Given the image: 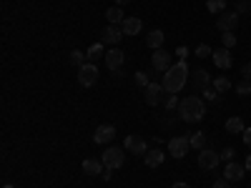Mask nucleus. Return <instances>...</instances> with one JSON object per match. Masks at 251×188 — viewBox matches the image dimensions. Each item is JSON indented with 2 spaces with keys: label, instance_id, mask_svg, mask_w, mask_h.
Here are the masks:
<instances>
[{
  "label": "nucleus",
  "instance_id": "obj_1",
  "mask_svg": "<svg viewBox=\"0 0 251 188\" xmlns=\"http://www.w3.org/2000/svg\"><path fill=\"white\" fill-rule=\"evenodd\" d=\"M178 116H181V120H186V123H199V120H203L206 118V103L194 93V95H186L181 103H178Z\"/></svg>",
  "mask_w": 251,
  "mask_h": 188
},
{
  "label": "nucleus",
  "instance_id": "obj_2",
  "mask_svg": "<svg viewBox=\"0 0 251 188\" xmlns=\"http://www.w3.org/2000/svg\"><path fill=\"white\" fill-rule=\"evenodd\" d=\"M186 83H188V66H186V60H178L176 66H171L166 70L161 86L166 88V93H178Z\"/></svg>",
  "mask_w": 251,
  "mask_h": 188
},
{
  "label": "nucleus",
  "instance_id": "obj_3",
  "mask_svg": "<svg viewBox=\"0 0 251 188\" xmlns=\"http://www.w3.org/2000/svg\"><path fill=\"white\" fill-rule=\"evenodd\" d=\"M100 161H103V165L106 168H121V165L126 163V148H118V145H111V148H106V153L100 156Z\"/></svg>",
  "mask_w": 251,
  "mask_h": 188
},
{
  "label": "nucleus",
  "instance_id": "obj_4",
  "mask_svg": "<svg viewBox=\"0 0 251 188\" xmlns=\"http://www.w3.org/2000/svg\"><path fill=\"white\" fill-rule=\"evenodd\" d=\"M96 80H98V66L96 63H86V66H80L78 68V83L83 88H91V86H96Z\"/></svg>",
  "mask_w": 251,
  "mask_h": 188
},
{
  "label": "nucleus",
  "instance_id": "obj_5",
  "mask_svg": "<svg viewBox=\"0 0 251 188\" xmlns=\"http://www.w3.org/2000/svg\"><path fill=\"white\" fill-rule=\"evenodd\" d=\"M123 38H126V35H123V28H121V25H111V23H108L106 28H103V33H100V43H103V46L116 48Z\"/></svg>",
  "mask_w": 251,
  "mask_h": 188
},
{
  "label": "nucleus",
  "instance_id": "obj_6",
  "mask_svg": "<svg viewBox=\"0 0 251 188\" xmlns=\"http://www.w3.org/2000/svg\"><path fill=\"white\" fill-rule=\"evenodd\" d=\"M188 148H191V141H188V136H174L169 141V153L174 158H186Z\"/></svg>",
  "mask_w": 251,
  "mask_h": 188
},
{
  "label": "nucleus",
  "instance_id": "obj_7",
  "mask_svg": "<svg viewBox=\"0 0 251 188\" xmlns=\"http://www.w3.org/2000/svg\"><path fill=\"white\" fill-rule=\"evenodd\" d=\"M219 161H221V156L216 151H211V148L199 151V168L201 171H214L216 165H219Z\"/></svg>",
  "mask_w": 251,
  "mask_h": 188
},
{
  "label": "nucleus",
  "instance_id": "obj_8",
  "mask_svg": "<svg viewBox=\"0 0 251 188\" xmlns=\"http://www.w3.org/2000/svg\"><path fill=\"white\" fill-rule=\"evenodd\" d=\"M123 148L128 151V153H133V156H146V138L143 136H126V143H123Z\"/></svg>",
  "mask_w": 251,
  "mask_h": 188
},
{
  "label": "nucleus",
  "instance_id": "obj_9",
  "mask_svg": "<svg viewBox=\"0 0 251 188\" xmlns=\"http://www.w3.org/2000/svg\"><path fill=\"white\" fill-rule=\"evenodd\" d=\"M113 138H116V125H111V123H103V125H98L96 133H93V141H96L98 145H108Z\"/></svg>",
  "mask_w": 251,
  "mask_h": 188
},
{
  "label": "nucleus",
  "instance_id": "obj_10",
  "mask_svg": "<svg viewBox=\"0 0 251 188\" xmlns=\"http://www.w3.org/2000/svg\"><path fill=\"white\" fill-rule=\"evenodd\" d=\"M151 66L156 68V70H169L174 63H171V53L169 50H163V48H158V50H153V55H151Z\"/></svg>",
  "mask_w": 251,
  "mask_h": 188
},
{
  "label": "nucleus",
  "instance_id": "obj_11",
  "mask_svg": "<svg viewBox=\"0 0 251 188\" xmlns=\"http://www.w3.org/2000/svg\"><path fill=\"white\" fill-rule=\"evenodd\" d=\"M143 93H146V103H149V106H161L166 88L158 86V83H149V88H143Z\"/></svg>",
  "mask_w": 251,
  "mask_h": 188
},
{
  "label": "nucleus",
  "instance_id": "obj_12",
  "mask_svg": "<svg viewBox=\"0 0 251 188\" xmlns=\"http://www.w3.org/2000/svg\"><path fill=\"white\" fill-rule=\"evenodd\" d=\"M236 23H239V13L234 10V13H221L219 18H216V28L221 30V33H231L234 28H236Z\"/></svg>",
  "mask_w": 251,
  "mask_h": 188
},
{
  "label": "nucleus",
  "instance_id": "obj_13",
  "mask_svg": "<svg viewBox=\"0 0 251 188\" xmlns=\"http://www.w3.org/2000/svg\"><path fill=\"white\" fill-rule=\"evenodd\" d=\"M214 63H216V68H221V70H228V68H231L234 66V58H231V50H228V48H216L214 50Z\"/></svg>",
  "mask_w": 251,
  "mask_h": 188
},
{
  "label": "nucleus",
  "instance_id": "obj_14",
  "mask_svg": "<svg viewBox=\"0 0 251 188\" xmlns=\"http://www.w3.org/2000/svg\"><path fill=\"white\" fill-rule=\"evenodd\" d=\"M123 60H126V53L116 46V48H111L108 53H106V66H108V70H121L123 68Z\"/></svg>",
  "mask_w": 251,
  "mask_h": 188
},
{
  "label": "nucleus",
  "instance_id": "obj_15",
  "mask_svg": "<svg viewBox=\"0 0 251 188\" xmlns=\"http://www.w3.org/2000/svg\"><path fill=\"white\" fill-rule=\"evenodd\" d=\"M191 83H194V93H203L211 86V75H208V70H196L191 75Z\"/></svg>",
  "mask_w": 251,
  "mask_h": 188
},
{
  "label": "nucleus",
  "instance_id": "obj_16",
  "mask_svg": "<svg viewBox=\"0 0 251 188\" xmlns=\"http://www.w3.org/2000/svg\"><path fill=\"white\" fill-rule=\"evenodd\" d=\"M121 28H123V35H138L143 30V23H141V18H136V15H126Z\"/></svg>",
  "mask_w": 251,
  "mask_h": 188
},
{
  "label": "nucleus",
  "instance_id": "obj_17",
  "mask_svg": "<svg viewBox=\"0 0 251 188\" xmlns=\"http://www.w3.org/2000/svg\"><path fill=\"white\" fill-rule=\"evenodd\" d=\"M244 173H246V165H241V163H236V161L226 163V168H224V178H226V181H241Z\"/></svg>",
  "mask_w": 251,
  "mask_h": 188
},
{
  "label": "nucleus",
  "instance_id": "obj_18",
  "mask_svg": "<svg viewBox=\"0 0 251 188\" xmlns=\"http://www.w3.org/2000/svg\"><path fill=\"white\" fill-rule=\"evenodd\" d=\"M103 171H106V165H103L100 158H86L83 161V173L86 176H103Z\"/></svg>",
  "mask_w": 251,
  "mask_h": 188
},
{
  "label": "nucleus",
  "instance_id": "obj_19",
  "mask_svg": "<svg viewBox=\"0 0 251 188\" xmlns=\"http://www.w3.org/2000/svg\"><path fill=\"white\" fill-rule=\"evenodd\" d=\"M163 40H166L163 30H151L149 38H146V46H149L151 50H158V48H163Z\"/></svg>",
  "mask_w": 251,
  "mask_h": 188
},
{
  "label": "nucleus",
  "instance_id": "obj_20",
  "mask_svg": "<svg viewBox=\"0 0 251 188\" xmlns=\"http://www.w3.org/2000/svg\"><path fill=\"white\" fill-rule=\"evenodd\" d=\"M163 153L158 151V148H153V151H146V156H143V161H146V165H149V168H158V165L163 163Z\"/></svg>",
  "mask_w": 251,
  "mask_h": 188
},
{
  "label": "nucleus",
  "instance_id": "obj_21",
  "mask_svg": "<svg viewBox=\"0 0 251 188\" xmlns=\"http://www.w3.org/2000/svg\"><path fill=\"white\" fill-rule=\"evenodd\" d=\"M244 128H246V125H244V120H241L239 116H231V118L226 120V133H231V136L244 133Z\"/></svg>",
  "mask_w": 251,
  "mask_h": 188
},
{
  "label": "nucleus",
  "instance_id": "obj_22",
  "mask_svg": "<svg viewBox=\"0 0 251 188\" xmlns=\"http://www.w3.org/2000/svg\"><path fill=\"white\" fill-rule=\"evenodd\" d=\"M106 18H108V23H111V25H121L123 20H126V15H123V10H121L118 5L108 8V10H106Z\"/></svg>",
  "mask_w": 251,
  "mask_h": 188
},
{
  "label": "nucleus",
  "instance_id": "obj_23",
  "mask_svg": "<svg viewBox=\"0 0 251 188\" xmlns=\"http://www.w3.org/2000/svg\"><path fill=\"white\" fill-rule=\"evenodd\" d=\"M228 5V0H206V10L211 15H221Z\"/></svg>",
  "mask_w": 251,
  "mask_h": 188
},
{
  "label": "nucleus",
  "instance_id": "obj_24",
  "mask_svg": "<svg viewBox=\"0 0 251 188\" xmlns=\"http://www.w3.org/2000/svg\"><path fill=\"white\" fill-rule=\"evenodd\" d=\"M188 141H191V148H196V151H203L206 148V133H201V131L191 133V136H188Z\"/></svg>",
  "mask_w": 251,
  "mask_h": 188
},
{
  "label": "nucleus",
  "instance_id": "obj_25",
  "mask_svg": "<svg viewBox=\"0 0 251 188\" xmlns=\"http://www.w3.org/2000/svg\"><path fill=\"white\" fill-rule=\"evenodd\" d=\"M86 53H88V60H91V63H96L98 58H106V53H103V43H93Z\"/></svg>",
  "mask_w": 251,
  "mask_h": 188
},
{
  "label": "nucleus",
  "instance_id": "obj_26",
  "mask_svg": "<svg viewBox=\"0 0 251 188\" xmlns=\"http://www.w3.org/2000/svg\"><path fill=\"white\" fill-rule=\"evenodd\" d=\"M214 88H216V93H226V91H231V80H228L226 75H216Z\"/></svg>",
  "mask_w": 251,
  "mask_h": 188
},
{
  "label": "nucleus",
  "instance_id": "obj_27",
  "mask_svg": "<svg viewBox=\"0 0 251 188\" xmlns=\"http://www.w3.org/2000/svg\"><path fill=\"white\" fill-rule=\"evenodd\" d=\"M71 63H73V66H86V63H88V53H83V50H73L71 53Z\"/></svg>",
  "mask_w": 251,
  "mask_h": 188
},
{
  "label": "nucleus",
  "instance_id": "obj_28",
  "mask_svg": "<svg viewBox=\"0 0 251 188\" xmlns=\"http://www.w3.org/2000/svg\"><path fill=\"white\" fill-rule=\"evenodd\" d=\"M133 80H136L138 88H149V83H151V78H149V73H146V70H138V73L133 75Z\"/></svg>",
  "mask_w": 251,
  "mask_h": 188
},
{
  "label": "nucleus",
  "instance_id": "obj_29",
  "mask_svg": "<svg viewBox=\"0 0 251 188\" xmlns=\"http://www.w3.org/2000/svg\"><path fill=\"white\" fill-rule=\"evenodd\" d=\"M221 43H224V48H228V50L236 48V35H234V30H231V33H224V35H221Z\"/></svg>",
  "mask_w": 251,
  "mask_h": 188
},
{
  "label": "nucleus",
  "instance_id": "obj_30",
  "mask_svg": "<svg viewBox=\"0 0 251 188\" xmlns=\"http://www.w3.org/2000/svg\"><path fill=\"white\" fill-rule=\"evenodd\" d=\"M236 93L239 95H251V80H241L236 86Z\"/></svg>",
  "mask_w": 251,
  "mask_h": 188
},
{
  "label": "nucleus",
  "instance_id": "obj_31",
  "mask_svg": "<svg viewBox=\"0 0 251 188\" xmlns=\"http://www.w3.org/2000/svg\"><path fill=\"white\" fill-rule=\"evenodd\" d=\"M219 156H221V161H226V163H231V161H234V156H236V151L231 148V145H226V148H224V151H221Z\"/></svg>",
  "mask_w": 251,
  "mask_h": 188
},
{
  "label": "nucleus",
  "instance_id": "obj_32",
  "mask_svg": "<svg viewBox=\"0 0 251 188\" xmlns=\"http://www.w3.org/2000/svg\"><path fill=\"white\" fill-rule=\"evenodd\" d=\"M208 55H214L211 46H206V43H201V46L196 48V58H208Z\"/></svg>",
  "mask_w": 251,
  "mask_h": 188
},
{
  "label": "nucleus",
  "instance_id": "obj_33",
  "mask_svg": "<svg viewBox=\"0 0 251 188\" xmlns=\"http://www.w3.org/2000/svg\"><path fill=\"white\" fill-rule=\"evenodd\" d=\"M178 103H181V100L176 98V93H171L169 98H166V103H163V106H166V111H174V108L178 106Z\"/></svg>",
  "mask_w": 251,
  "mask_h": 188
},
{
  "label": "nucleus",
  "instance_id": "obj_34",
  "mask_svg": "<svg viewBox=\"0 0 251 188\" xmlns=\"http://www.w3.org/2000/svg\"><path fill=\"white\" fill-rule=\"evenodd\" d=\"M201 95H203V98H206L208 103H214V100L219 98V93H216V88H206V91H203Z\"/></svg>",
  "mask_w": 251,
  "mask_h": 188
},
{
  "label": "nucleus",
  "instance_id": "obj_35",
  "mask_svg": "<svg viewBox=\"0 0 251 188\" xmlns=\"http://www.w3.org/2000/svg\"><path fill=\"white\" fill-rule=\"evenodd\" d=\"M251 10V3H249V0H239V3H236V13L241 15V13H249Z\"/></svg>",
  "mask_w": 251,
  "mask_h": 188
},
{
  "label": "nucleus",
  "instance_id": "obj_36",
  "mask_svg": "<svg viewBox=\"0 0 251 188\" xmlns=\"http://www.w3.org/2000/svg\"><path fill=\"white\" fill-rule=\"evenodd\" d=\"M214 188H231V181H226V178H216V181H214Z\"/></svg>",
  "mask_w": 251,
  "mask_h": 188
},
{
  "label": "nucleus",
  "instance_id": "obj_37",
  "mask_svg": "<svg viewBox=\"0 0 251 188\" xmlns=\"http://www.w3.org/2000/svg\"><path fill=\"white\" fill-rule=\"evenodd\" d=\"M241 75H244V80H251V63H246L241 68Z\"/></svg>",
  "mask_w": 251,
  "mask_h": 188
},
{
  "label": "nucleus",
  "instance_id": "obj_38",
  "mask_svg": "<svg viewBox=\"0 0 251 188\" xmlns=\"http://www.w3.org/2000/svg\"><path fill=\"white\" fill-rule=\"evenodd\" d=\"M244 143H246V148H251V128H244Z\"/></svg>",
  "mask_w": 251,
  "mask_h": 188
},
{
  "label": "nucleus",
  "instance_id": "obj_39",
  "mask_svg": "<svg viewBox=\"0 0 251 188\" xmlns=\"http://www.w3.org/2000/svg\"><path fill=\"white\" fill-rule=\"evenodd\" d=\"M176 55H178V60H186V58H188V48H186V46H181Z\"/></svg>",
  "mask_w": 251,
  "mask_h": 188
},
{
  "label": "nucleus",
  "instance_id": "obj_40",
  "mask_svg": "<svg viewBox=\"0 0 251 188\" xmlns=\"http://www.w3.org/2000/svg\"><path fill=\"white\" fill-rule=\"evenodd\" d=\"M111 176H113V168H106V171H103V176H100V178H103V181H111Z\"/></svg>",
  "mask_w": 251,
  "mask_h": 188
},
{
  "label": "nucleus",
  "instance_id": "obj_41",
  "mask_svg": "<svg viewBox=\"0 0 251 188\" xmlns=\"http://www.w3.org/2000/svg\"><path fill=\"white\" fill-rule=\"evenodd\" d=\"M128 3H131V0H116V5H118V8H123V5H128Z\"/></svg>",
  "mask_w": 251,
  "mask_h": 188
},
{
  "label": "nucleus",
  "instance_id": "obj_42",
  "mask_svg": "<svg viewBox=\"0 0 251 188\" xmlns=\"http://www.w3.org/2000/svg\"><path fill=\"white\" fill-rule=\"evenodd\" d=\"M171 188H191V186H188V183H174Z\"/></svg>",
  "mask_w": 251,
  "mask_h": 188
},
{
  "label": "nucleus",
  "instance_id": "obj_43",
  "mask_svg": "<svg viewBox=\"0 0 251 188\" xmlns=\"http://www.w3.org/2000/svg\"><path fill=\"white\" fill-rule=\"evenodd\" d=\"M244 165H246V171L251 168V156H246V161H244Z\"/></svg>",
  "mask_w": 251,
  "mask_h": 188
},
{
  "label": "nucleus",
  "instance_id": "obj_44",
  "mask_svg": "<svg viewBox=\"0 0 251 188\" xmlns=\"http://www.w3.org/2000/svg\"><path fill=\"white\" fill-rule=\"evenodd\" d=\"M3 188H15V186H13V183H5V186H3Z\"/></svg>",
  "mask_w": 251,
  "mask_h": 188
}]
</instances>
